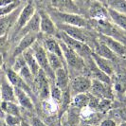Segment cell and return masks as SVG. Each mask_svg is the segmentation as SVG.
<instances>
[{
	"mask_svg": "<svg viewBox=\"0 0 126 126\" xmlns=\"http://www.w3.org/2000/svg\"><path fill=\"white\" fill-rule=\"evenodd\" d=\"M52 20H56L57 23L67 24V25L76 26L80 28H86L89 26V21L83 16L76 13H60L57 11H53L48 13Z\"/></svg>",
	"mask_w": 126,
	"mask_h": 126,
	"instance_id": "cell-1",
	"label": "cell"
},
{
	"mask_svg": "<svg viewBox=\"0 0 126 126\" xmlns=\"http://www.w3.org/2000/svg\"><path fill=\"white\" fill-rule=\"evenodd\" d=\"M59 43H60L61 48H62L63 59L66 62L68 67H70L71 69L75 70V71H81V72H82L84 70V68H85V66H86L84 59L80 56L73 49H71L69 47H67L63 41L60 40Z\"/></svg>",
	"mask_w": 126,
	"mask_h": 126,
	"instance_id": "cell-2",
	"label": "cell"
},
{
	"mask_svg": "<svg viewBox=\"0 0 126 126\" xmlns=\"http://www.w3.org/2000/svg\"><path fill=\"white\" fill-rule=\"evenodd\" d=\"M57 36H59L61 41H63L67 47H69L71 49H73L75 52H77L83 59L91 58L92 49H91V47L87 44L82 43L81 41H78L76 39H73L72 37L68 36L65 32H62V31H59V30L57 32Z\"/></svg>",
	"mask_w": 126,
	"mask_h": 126,
	"instance_id": "cell-3",
	"label": "cell"
},
{
	"mask_svg": "<svg viewBox=\"0 0 126 126\" xmlns=\"http://www.w3.org/2000/svg\"><path fill=\"white\" fill-rule=\"evenodd\" d=\"M32 48L40 68L46 73L48 80L54 81L55 74H54V71L51 69L50 65H49L48 59H47V53L46 48L37 41L32 46Z\"/></svg>",
	"mask_w": 126,
	"mask_h": 126,
	"instance_id": "cell-4",
	"label": "cell"
},
{
	"mask_svg": "<svg viewBox=\"0 0 126 126\" xmlns=\"http://www.w3.org/2000/svg\"><path fill=\"white\" fill-rule=\"evenodd\" d=\"M48 78L44 71L40 69L39 73L34 77L33 87L37 91L38 95L42 100H47L50 96V86L48 82Z\"/></svg>",
	"mask_w": 126,
	"mask_h": 126,
	"instance_id": "cell-5",
	"label": "cell"
},
{
	"mask_svg": "<svg viewBox=\"0 0 126 126\" xmlns=\"http://www.w3.org/2000/svg\"><path fill=\"white\" fill-rule=\"evenodd\" d=\"M92 80L86 76L79 75L74 77L69 82L70 95L74 96L80 93H87L91 87Z\"/></svg>",
	"mask_w": 126,
	"mask_h": 126,
	"instance_id": "cell-6",
	"label": "cell"
},
{
	"mask_svg": "<svg viewBox=\"0 0 126 126\" xmlns=\"http://www.w3.org/2000/svg\"><path fill=\"white\" fill-rule=\"evenodd\" d=\"M112 87L111 84H108L99 80L93 79L91 82L90 87V94L99 98V99H109L113 100V94H112Z\"/></svg>",
	"mask_w": 126,
	"mask_h": 126,
	"instance_id": "cell-7",
	"label": "cell"
},
{
	"mask_svg": "<svg viewBox=\"0 0 126 126\" xmlns=\"http://www.w3.org/2000/svg\"><path fill=\"white\" fill-rule=\"evenodd\" d=\"M34 13H35V9L31 3L27 4L26 6L22 8L18 17H17V20L13 28V36H16L18 34V32L25 27V25L30 21V19L32 18Z\"/></svg>",
	"mask_w": 126,
	"mask_h": 126,
	"instance_id": "cell-8",
	"label": "cell"
},
{
	"mask_svg": "<svg viewBox=\"0 0 126 126\" xmlns=\"http://www.w3.org/2000/svg\"><path fill=\"white\" fill-rule=\"evenodd\" d=\"M56 27L58 28L59 31L65 32L68 36L72 37L73 39H76V40L81 41V42L85 43V44H88L89 38L87 37L84 31L82 30V28L67 25V24H62V23H57Z\"/></svg>",
	"mask_w": 126,
	"mask_h": 126,
	"instance_id": "cell-9",
	"label": "cell"
},
{
	"mask_svg": "<svg viewBox=\"0 0 126 126\" xmlns=\"http://www.w3.org/2000/svg\"><path fill=\"white\" fill-rule=\"evenodd\" d=\"M52 8L60 13L80 14V8L73 0H50Z\"/></svg>",
	"mask_w": 126,
	"mask_h": 126,
	"instance_id": "cell-10",
	"label": "cell"
},
{
	"mask_svg": "<svg viewBox=\"0 0 126 126\" xmlns=\"http://www.w3.org/2000/svg\"><path fill=\"white\" fill-rule=\"evenodd\" d=\"M40 14V31L49 36L57 34V27L54 21L51 19L50 15L44 11L38 12Z\"/></svg>",
	"mask_w": 126,
	"mask_h": 126,
	"instance_id": "cell-11",
	"label": "cell"
},
{
	"mask_svg": "<svg viewBox=\"0 0 126 126\" xmlns=\"http://www.w3.org/2000/svg\"><path fill=\"white\" fill-rule=\"evenodd\" d=\"M20 7L17 8L15 11H13L12 13L8 14V15L0 16V36L8 34V32L13 28V26H14L16 20H17L19 13L22 10Z\"/></svg>",
	"mask_w": 126,
	"mask_h": 126,
	"instance_id": "cell-12",
	"label": "cell"
},
{
	"mask_svg": "<svg viewBox=\"0 0 126 126\" xmlns=\"http://www.w3.org/2000/svg\"><path fill=\"white\" fill-rule=\"evenodd\" d=\"M89 16L91 19H96V20H110L109 13H108V9L105 5L99 1H93L88 10Z\"/></svg>",
	"mask_w": 126,
	"mask_h": 126,
	"instance_id": "cell-13",
	"label": "cell"
},
{
	"mask_svg": "<svg viewBox=\"0 0 126 126\" xmlns=\"http://www.w3.org/2000/svg\"><path fill=\"white\" fill-rule=\"evenodd\" d=\"M6 77L8 79V81L13 84L14 87H18V88L22 89L26 91L28 94L30 95L31 97L32 96V89L29 86V84L19 76L18 73H16L13 68H8L6 70Z\"/></svg>",
	"mask_w": 126,
	"mask_h": 126,
	"instance_id": "cell-14",
	"label": "cell"
},
{
	"mask_svg": "<svg viewBox=\"0 0 126 126\" xmlns=\"http://www.w3.org/2000/svg\"><path fill=\"white\" fill-rule=\"evenodd\" d=\"M98 41H100L102 44L105 45L106 47H108L118 56L119 55H120V56L126 55V46L121 44L120 42L115 40L113 38L108 37V36H105V35H102V34H100Z\"/></svg>",
	"mask_w": 126,
	"mask_h": 126,
	"instance_id": "cell-15",
	"label": "cell"
},
{
	"mask_svg": "<svg viewBox=\"0 0 126 126\" xmlns=\"http://www.w3.org/2000/svg\"><path fill=\"white\" fill-rule=\"evenodd\" d=\"M36 39H37V33H28V34L24 35L23 37L21 38L18 45L16 46V47L13 50V58H15L16 56L22 54L25 50L29 49L30 47H32V45L36 42Z\"/></svg>",
	"mask_w": 126,
	"mask_h": 126,
	"instance_id": "cell-16",
	"label": "cell"
},
{
	"mask_svg": "<svg viewBox=\"0 0 126 126\" xmlns=\"http://www.w3.org/2000/svg\"><path fill=\"white\" fill-rule=\"evenodd\" d=\"M0 92H1V101H13L16 102L14 87L11 82L8 81L6 75L1 78L0 82Z\"/></svg>",
	"mask_w": 126,
	"mask_h": 126,
	"instance_id": "cell-17",
	"label": "cell"
},
{
	"mask_svg": "<svg viewBox=\"0 0 126 126\" xmlns=\"http://www.w3.org/2000/svg\"><path fill=\"white\" fill-rule=\"evenodd\" d=\"M40 32V14L39 13L35 12L32 15V17L30 19V21L25 25V27L18 32L16 37H23L24 35L28 33H38Z\"/></svg>",
	"mask_w": 126,
	"mask_h": 126,
	"instance_id": "cell-18",
	"label": "cell"
},
{
	"mask_svg": "<svg viewBox=\"0 0 126 126\" xmlns=\"http://www.w3.org/2000/svg\"><path fill=\"white\" fill-rule=\"evenodd\" d=\"M91 58L92 60L94 61L95 64L101 70L103 71L105 74H107L108 76L112 77L113 74L115 73L114 72V66H113V62L108 60V59H105L103 57H101L100 55L96 54L95 52L92 51L91 53Z\"/></svg>",
	"mask_w": 126,
	"mask_h": 126,
	"instance_id": "cell-19",
	"label": "cell"
},
{
	"mask_svg": "<svg viewBox=\"0 0 126 126\" xmlns=\"http://www.w3.org/2000/svg\"><path fill=\"white\" fill-rule=\"evenodd\" d=\"M14 93H15L16 102L21 107L25 108L27 110H33L34 104H33V101L32 100V97L26 91L18 88V87H14Z\"/></svg>",
	"mask_w": 126,
	"mask_h": 126,
	"instance_id": "cell-20",
	"label": "cell"
},
{
	"mask_svg": "<svg viewBox=\"0 0 126 126\" xmlns=\"http://www.w3.org/2000/svg\"><path fill=\"white\" fill-rule=\"evenodd\" d=\"M54 74H55L54 82L57 87H59L62 91L69 88V77L67 74V71L64 67L57 69L54 72Z\"/></svg>",
	"mask_w": 126,
	"mask_h": 126,
	"instance_id": "cell-21",
	"label": "cell"
},
{
	"mask_svg": "<svg viewBox=\"0 0 126 126\" xmlns=\"http://www.w3.org/2000/svg\"><path fill=\"white\" fill-rule=\"evenodd\" d=\"M89 65L88 66V70L90 72V74L93 76V78L96 79V80H99L101 82H103L105 83H108V84H112V79L110 76H108L107 74H105L103 71H101L96 64H95L94 61L92 60V58L89 59Z\"/></svg>",
	"mask_w": 126,
	"mask_h": 126,
	"instance_id": "cell-22",
	"label": "cell"
},
{
	"mask_svg": "<svg viewBox=\"0 0 126 126\" xmlns=\"http://www.w3.org/2000/svg\"><path fill=\"white\" fill-rule=\"evenodd\" d=\"M22 55H23L24 59H25L26 63H27L28 67H29L30 70L32 71V75L35 77V76L39 73V71H40L41 68H40V66H39V64H38V63H37V61H36V59H35V56H34V54H33L32 48V47H30L29 49L25 50L23 53H22Z\"/></svg>",
	"mask_w": 126,
	"mask_h": 126,
	"instance_id": "cell-23",
	"label": "cell"
},
{
	"mask_svg": "<svg viewBox=\"0 0 126 126\" xmlns=\"http://www.w3.org/2000/svg\"><path fill=\"white\" fill-rule=\"evenodd\" d=\"M92 51L95 52L96 54L100 55L101 57H103V58H105V59H108V60H110V61H112V62H115V61L117 60V57H118L117 54H115L108 47H106L105 45L102 44L100 41H98V42L96 43L94 50H92Z\"/></svg>",
	"mask_w": 126,
	"mask_h": 126,
	"instance_id": "cell-24",
	"label": "cell"
},
{
	"mask_svg": "<svg viewBox=\"0 0 126 126\" xmlns=\"http://www.w3.org/2000/svg\"><path fill=\"white\" fill-rule=\"evenodd\" d=\"M113 87L115 91H117L118 93L122 94L126 92V72L125 71H121L120 73H118L117 75L113 74Z\"/></svg>",
	"mask_w": 126,
	"mask_h": 126,
	"instance_id": "cell-25",
	"label": "cell"
},
{
	"mask_svg": "<svg viewBox=\"0 0 126 126\" xmlns=\"http://www.w3.org/2000/svg\"><path fill=\"white\" fill-rule=\"evenodd\" d=\"M44 47L46 48V50L47 51V52L56 54L60 58H62L63 60H64L63 56V52H62V48H61V46H60V43H59V41L55 40L54 38L49 37L45 39Z\"/></svg>",
	"mask_w": 126,
	"mask_h": 126,
	"instance_id": "cell-26",
	"label": "cell"
},
{
	"mask_svg": "<svg viewBox=\"0 0 126 126\" xmlns=\"http://www.w3.org/2000/svg\"><path fill=\"white\" fill-rule=\"evenodd\" d=\"M90 101V93H80L73 97L71 101V106L81 110L82 108L88 106Z\"/></svg>",
	"mask_w": 126,
	"mask_h": 126,
	"instance_id": "cell-27",
	"label": "cell"
},
{
	"mask_svg": "<svg viewBox=\"0 0 126 126\" xmlns=\"http://www.w3.org/2000/svg\"><path fill=\"white\" fill-rule=\"evenodd\" d=\"M107 9L110 20L113 22L115 25L120 27L121 30L126 32V15L121 14V13H118V12H116L114 10H111L109 8H107Z\"/></svg>",
	"mask_w": 126,
	"mask_h": 126,
	"instance_id": "cell-28",
	"label": "cell"
},
{
	"mask_svg": "<svg viewBox=\"0 0 126 126\" xmlns=\"http://www.w3.org/2000/svg\"><path fill=\"white\" fill-rule=\"evenodd\" d=\"M1 111L6 115L20 117V108L17 102L1 101Z\"/></svg>",
	"mask_w": 126,
	"mask_h": 126,
	"instance_id": "cell-29",
	"label": "cell"
},
{
	"mask_svg": "<svg viewBox=\"0 0 126 126\" xmlns=\"http://www.w3.org/2000/svg\"><path fill=\"white\" fill-rule=\"evenodd\" d=\"M106 6L111 10L126 15V0H106Z\"/></svg>",
	"mask_w": 126,
	"mask_h": 126,
	"instance_id": "cell-30",
	"label": "cell"
},
{
	"mask_svg": "<svg viewBox=\"0 0 126 126\" xmlns=\"http://www.w3.org/2000/svg\"><path fill=\"white\" fill-rule=\"evenodd\" d=\"M47 59H48V63H49V65H50L51 69L53 70L54 72L56 71L57 69L59 68H62V67H64V63H63V61L62 58L56 55V54H53V53H50V52H47Z\"/></svg>",
	"mask_w": 126,
	"mask_h": 126,
	"instance_id": "cell-31",
	"label": "cell"
},
{
	"mask_svg": "<svg viewBox=\"0 0 126 126\" xmlns=\"http://www.w3.org/2000/svg\"><path fill=\"white\" fill-rule=\"evenodd\" d=\"M112 108V100L109 99H99L98 103L96 105L95 111H97L98 113L104 114L110 111Z\"/></svg>",
	"mask_w": 126,
	"mask_h": 126,
	"instance_id": "cell-32",
	"label": "cell"
},
{
	"mask_svg": "<svg viewBox=\"0 0 126 126\" xmlns=\"http://www.w3.org/2000/svg\"><path fill=\"white\" fill-rule=\"evenodd\" d=\"M22 1H19V0H16L13 3L9 4V5H6L4 7H0V16H4V15H8L10 13H12L13 11H15L17 8L22 5Z\"/></svg>",
	"mask_w": 126,
	"mask_h": 126,
	"instance_id": "cell-33",
	"label": "cell"
},
{
	"mask_svg": "<svg viewBox=\"0 0 126 126\" xmlns=\"http://www.w3.org/2000/svg\"><path fill=\"white\" fill-rule=\"evenodd\" d=\"M26 64H27V63H26V61H25V59H24V57H23L22 54H20V55H18V56H16L14 58V63H13L12 68H13V70H14L16 73H18L19 71L22 69Z\"/></svg>",
	"mask_w": 126,
	"mask_h": 126,
	"instance_id": "cell-34",
	"label": "cell"
},
{
	"mask_svg": "<svg viewBox=\"0 0 126 126\" xmlns=\"http://www.w3.org/2000/svg\"><path fill=\"white\" fill-rule=\"evenodd\" d=\"M5 123L8 126H18L21 123V117H17V116H13V115H5Z\"/></svg>",
	"mask_w": 126,
	"mask_h": 126,
	"instance_id": "cell-35",
	"label": "cell"
},
{
	"mask_svg": "<svg viewBox=\"0 0 126 126\" xmlns=\"http://www.w3.org/2000/svg\"><path fill=\"white\" fill-rule=\"evenodd\" d=\"M50 95H51V97H52V99L60 101L61 99H62V96H63V91L59 88V87H57L56 85L54 84L53 86H51V88H50Z\"/></svg>",
	"mask_w": 126,
	"mask_h": 126,
	"instance_id": "cell-36",
	"label": "cell"
},
{
	"mask_svg": "<svg viewBox=\"0 0 126 126\" xmlns=\"http://www.w3.org/2000/svg\"><path fill=\"white\" fill-rule=\"evenodd\" d=\"M8 48V34L0 36V54H4Z\"/></svg>",
	"mask_w": 126,
	"mask_h": 126,
	"instance_id": "cell-37",
	"label": "cell"
},
{
	"mask_svg": "<svg viewBox=\"0 0 126 126\" xmlns=\"http://www.w3.org/2000/svg\"><path fill=\"white\" fill-rule=\"evenodd\" d=\"M30 123L32 126H48L47 123H45L43 120H41L37 117H31Z\"/></svg>",
	"mask_w": 126,
	"mask_h": 126,
	"instance_id": "cell-38",
	"label": "cell"
},
{
	"mask_svg": "<svg viewBox=\"0 0 126 126\" xmlns=\"http://www.w3.org/2000/svg\"><path fill=\"white\" fill-rule=\"evenodd\" d=\"M117 114V117H119L123 122H126V106L121 107L115 111Z\"/></svg>",
	"mask_w": 126,
	"mask_h": 126,
	"instance_id": "cell-39",
	"label": "cell"
},
{
	"mask_svg": "<svg viewBox=\"0 0 126 126\" xmlns=\"http://www.w3.org/2000/svg\"><path fill=\"white\" fill-rule=\"evenodd\" d=\"M98 126H118L117 122L113 119H107V120H102Z\"/></svg>",
	"mask_w": 126,
	"mask_h": 126,
	"instance_id": "cell-40",
	"label": "cell"
},
{
	"mask_svg": "<svg viewBox=\"0 0 126 126\" xmlns=\"http://www.w3.org/2000/svg\"><path fill=\"white\" fill-rule=\"evenodd\" d=\"M73 1L75 2L77 5H78V7H79V8H80V6L84 5V2H85V0H73Z\"/></svg>",
	"mask_w": 126,
	"mask_h": 126,
	"instance_id": "cell-41",
	"label": "cell"
},
{
	"mask_svg": "<svg viewBox=\"0 0 126 126\" xmlns=\"http://www.w3.org/2000/svg\"><path fill=\"white\" fill-rule=\"evenodd\" d=\"M3 64H4V55L0 54V71H1V68H2Z\"/></svg>",
	"mask_w": 126,
	"mask_h": 126,
	"instance_id": "cell-42",
	"label": "cell"
},
{
	"mask_svg": "<svg viewBox=\"0 0 126 126\" xmlns=\"http://www.w3.org/2000/svg\"><path fill=\"white\" fill-rule=\"evenodd\" d=\"M20 126H32V125H31L30 122H28V121H26V120H21V123H20Z\"/></svg>",
	"mask_w": 126,
	"mask_h": 126,
	"instance_id": "cell-43",
	"label": "cell"
},
{
	"mask_svg": "<svg viewBox=\"0 0 126 126\" xmlns=\"http://www.w3.org/2000/svg\"><path fill=\"white\" fill-rule=\"evenodd\" d=\"M5 125H6L5 120L2 119V117H1V115H0V126H5Z\"/></svg>",
	"mask_w": 126,
	"mask_h": 126,
	"instance_id": "cell-44",
	"label": "cell"
},
{
	"mask_svg": "<svg viewBox=\"0 0 126 126\" xmlns=\"http://www.w3.org/2000/svg\"><path fill=\"white\" fill-rule=\"evenodd\" d=\"M120 126H126V122H123V121H122L120 124Z\"/></svg>",
	"mask_w": 126,
	"mask_h": 126,
	"instance_id": "cell-45",
	"label": "cell"
},
{
	"mask_svg": "<svg viewBox=\"0 0 126 126\" xmlns=\"http://www.w3.org/2000/svg\"><path fill=\"white\" fill-rule=\"evenodd\" d=\"M124 104L126 105V95H125V97H124Z\"/></svg>",
	"mask_w": 126,
	"mask_h": 126,
	"instance_id": "cell-46",
	"label": "cell"
},
{
	"mask_svg": "<svg viewBox=\"0 0 126 126\" xmlns=\"http://www.w3.org/2000/svg\"><path fill=\"white\" fill-rule=\"evenodd\" d=\"M83 126H92V125H90V124H84Z\"/></svg>",
	"mask_w": 126,
	"mask_h": 126,
	"instance_id": "cell-47",
	"label": "cell"
},
{
	"mask_svg": "<svg viewBox=\"0 0 126 126\" xmlns=\"http://www.w3.org/2000/svg\"><path fill=\"white\" fill-rule=\"evenodd\" d=\"M0 82H1V78H0ZM0 100H1V92H0Z\"/></svg>",
	"mask_w": 126,
	"mask_h": 126,
	"instance_id": "cell-48",
	"label": "cell"
},
{
	"mask_svg": "<svg viewBox=\"0 0 126 126\" xmlns=\"http://www.w3.org/2000/svg\"><path fill=\"white\" fill-rule=\"evenodd\" d=\"M19 1H22V2H26L27 0H19Z\"/></svg>",
	"mask_w": 126,
	"mask_h": 126,
	"instance_id": "cell-49",
	"label": "cell"
}]
</instances>
